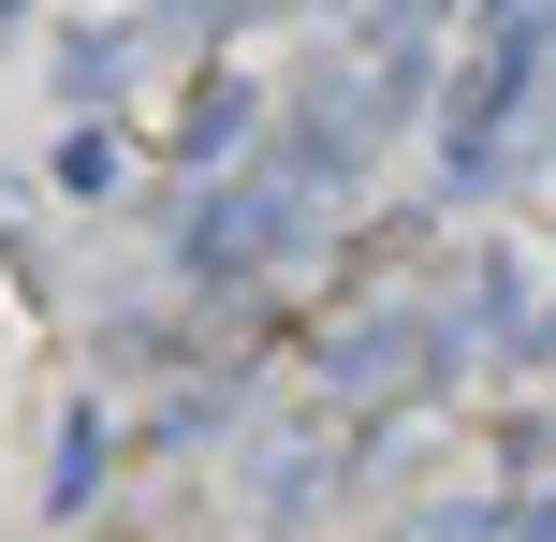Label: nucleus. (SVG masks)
Returning a JSON list of instances; mask_svg holds the SVG:
<instances>
[{"instance_id":"2","label":"nucleus","mask_w":556,"mask_h":542,"mask_svg":"<svg viewBox=\"0 0 556 542\" xmlns=\"http://www.w3.org/2000/svg\"><path fill=\"white\" fill-rule=\"evenodd\" d=\"M513 542H556V499H528V514H513Z\"/></svg>"},{"instance_id":"1","label":"nucleus","mask_w":556,"mask_h":542,"mask_svg":"<svg viewBox=\"0 0 556 542\" xmlns=\"http://www.w3.org/2000/svg\"><path fill=\"white\" fill-rule=\"evenodd\" d=\"M88 484H103V426H88V411H74V426H59V455H45V499H59V514H74Z\"/></svg>"}]
</instances>
